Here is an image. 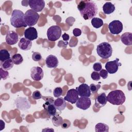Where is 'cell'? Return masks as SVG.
Segmentation results:
<instances>
[{"mask_svg": "<svg viewBox=\"0 0 132 132\" xmlns=\"http://www.w3.org/2000/svg\"><path fill=\"white\" fill-rule=\"evenodd\" d=\"M18 46L23 51H28L31 47L32 42L25 38H22L18 43Z\"/></svg>", "mask_w": 132, "mask_h": 132, "instance_id": "obj_20", "label": "cell"}, {"mask_svg": "<svg viewBox=\"0 0 132 132\" xmlns=\"http://www.w3.org/2000/svg\"><path fill=\"white\" fill-rule=\"evenodd\" d=\"M70 125H71V123L69 120H63V122L61 126L63 128H67L70 126Z\"/></svg>", "mask_w": 132, "mask_h": 132, "instance_id": "obj_38", "label": "cell"}, {"mask_svg": "<svg viewBox=\"0 0 132 132\" xmlns=\"http://www.w3.org/2000/svg\"><path fill=\"white\" fill-rule=\"evenodd\" d=\"M91 24L93 27L95 28H99L103 26L104 23L102 19L94 17L91 20Z\"/></svg>", "mask_w": 132, "mask_h": 132, "instance_id": "obj_26", "label": "cell"}, {"mask_svg": "<svg viewBox=\"0 0 132 132\" xmlns=\"http://www.w3.org/2000/svg\"><path fill=\"white\" fill-rule=\"evenodd\" d=\"M63 120L62 119V118L60 116H58L57 114L55 116H53L52 119L53 124L55 126H61L63 122Z\"/></svg>", "mask_w": 132, "mask_h": 132, "instance_id": "obj_28", "label": "cell"}, {"mask_svg": "<svg viewBox=\"0 0 132 132\" xmlns=\"http://www.w3.org/2000/svg\"><path fill=\"white\" fill-rule=\"evenodd\" d=\"M11 59H12L14 64H15L16 65H19V64H21L23 61V57L22 56V55L20 54H15L13 55L12 56Z\"/></svg>", "mask_w": 132, "mask_h": 132, "instance_id": "obj_29", "label": "cell"}, {"mask_svg": "<svg viewBox=\"0 0 132 132\" xmlns=\"http://www.w3.org/2000/svg\"><path fill=\"white\" fill-rule=\"evenodd\" d=\"M10 58V54L6 49H3L0 51V61L4 62Z\"/></svg>", "mask_w": 132, "mask_h": 132, "instance_id": "obj_27", "label": "cell"}, {"mask_svg": "<svg viewBox=\"0 0 132 132\" xmlns=\"http://www.w3.org/2000/svg\"><path fill=\"white\" fill-rule=\"evenodd\" d=\"M24 17V14L23 11L18 9L13 10L10 18L11 25L15 28L27 27V25L25 22Z\"/></svg>", "mask_w": 132, "mask_h": 132, "instance_id": "obj_3", "label": "cell"}, {"mask_svg": "<svg viewBox=\"0 0 132 132\" xmlns=\"http://www.w3.org/2000/svg\"><path fill=\"white\" fill-rule=\"evenodd\" d=\"M91 105V99L89 97H80L76 102V107L84 110L88 109Z\"/></svg>", "mask_w": 132, "mask_h": 132, "instance_id": "obj_9", "label": "cell"}, {"mask_svg": "<svg viewBox=\"0 0 132 132\" xmlns=\"http://www.w3.org/2000/svg\"><path fill=\"white\" fill-rule=\"evenodd\" d=\"M95 130L96 132H108L109 126L106 124L98 123L95 125Z\"/></svg>", "mask_w": 132, "mask_h": 132, "instance_id": "obj_25", "label": "cell"}, {"mask_svg": "<svg viewBox=\"0 0 132 132\" xmlns=\"http://www.w3.org/2000/svg\"><path fill=\"white\" fill-rule=\"evenodd\" d=\"M42 98L45 101V102H54V98L51 96H43Z\"/></svg>", "mask_w": 132, "mask_h": 132, "instance_id": "obj_40", "label": "cell"}, {"mask_svg": "<svg viewBox=\"0 0 132 132\" xmlns=\"http://www.w3.org/2000/svg\"><path fill=\"white\" fill-rule=\"evenodd\" d=\"M97 55L103 59H108L112 53V48L111 45L106 42L99 44L96 47Z\"/></svg>", "mask_w": 132, "mask_h": 132, "instance_id": "obj_4", "label": "cell"}, {"mask_svg": "<svg viewBox=\"0 0 132 132\" xmlns=\"http://www.w3.org/2000/svg\"><path fill=\"white\" fill-rule=\"evenodd\" d=\"M78 93L76 89H71L68 91L64 99L71 104H74L78 99Z\"/></svg>", "mask_w": 132, "mask_h": 132, "instance_id": "obj_12", "label": "cell"}, {"mask_svg": "<svg viewBox=\"0 0 132 132\" xmlns=\"http://www.w3.org/2000/svg\"><path fill=\"white\" fill-rule=\"evenodd\" d=\"M42 97V95L40 92L38 90L35 91L32 94V97L34 100H39Z\"/></svg>", "mask_w": 132, "mask_h": 132, "instance_id": "obj_33", "label": "cell"}, {"mask_svg": "<svg viewBox=\"0 0 132 132\" xmlns=\"http://www.w3.org/2000/svg\"><path fill=\"white\" fill-rule=\"evenodd\" d=\"M16 107L22 110H25L30 107V104L26 97H18L15 101Z\"/></svg>", "mask_w": 132, "mask_h": 132, "instance_id": "obj_14", "label": "cell"}, {"mask_svg": "<svg viewBox=\"0 0 132 132\" xmlns=\"http://www.w3.org/2000/svg\"><path fill=\"white\" fill-rule=\"evenodd\" d=\"M63 94V90L61 87H57L53 91V94L55 97H58Z\"/></svg>", "mask_w": 132, "mask_h": 132, "instance_id": "obj_30", "label": "cell"}, {"mask_svg": "<svg viewBox=\"0 0 132 132\" xmlns=\"http://www.w3.org/2000/svg\"><path fill=\"white\" fill-rule=\"evenodd\" d=\"M77 9L81 16L87 20L94 18L97 13V7L93 1H80L77 5Z\"/></svg>", "mask_w": 132, "mask_h": 132, "instance_id": "obj_1", "label": "cell"}, {"mask_svg": "<svg viewBox=\"0 0 132 132\" xmlns=\"http://www.w3.org/2000/svg\"><path fill=\"white\" fill-rule=\"evenodd\" d=\"M62 38L63 39V40L65 41H68L70 39V36L68 34H66V33H64L62 35Z\"/></svg>", "mask_w": 132, "mask_h": 132, "instance_id": "obj_41", "label": "cell"}, {"mask_svg": "<svg viewBox=\"0 0 132 132\" xmlns=\"http://www.w3.org/2000/svg\"><path fill=\"white\" fill-rule=\"evenodd\" d=\"M44 76L42 69L39 67H34L30 69V76L35 81L41 80Z\"/></svg>", "mask_w": 132, "mask_h": 132, "instance_id": "obj_11", "label": "cell"}, {"mask_svg": "<svg viewBox=\"0 0 132 132\" xmlns=\"http://www.w3.org/2000/svg\"><path fill=\"white\" fill-rule=\"evenodd\" d=\"M102 68V66L100 62H96L94 63V64L93 65V69L94 70V71H96V72L100 71Z\"/></svg>", "mask_w": 132, "mask_h": 132, "instance_id": "obj_36", "label": "cell"}, {"mask_svg": "<svg viewBox=\"0 0 132 132\" xmlns=\"http://www.w3.org/2000/svg\"><path fill=\"white\" fill-rule=\"evenodd\" d=\"M73 34L75 37H78L81 34V30L77 28H75L73 30Z\"/></svg>", "mask_w": 132, "mask_h": 132, "instance_id": "obj_39", "label": "cell"}, {"mask_svg": "<svg viewBox=\"0 0 132 132\" xmlns=\"http://www.w3.org/2000/svg\"><path fill=\"white\" fill-rule=\"evenodd\" d=\"M13 65H14V63L11 58L4 62H1V68H2L3 70L6 71L10 70L12 68H13Z\"/></svg>", "mask_w": 132, "mask_h": 132, "instance_id": "obj_24", "label": "cell"}, {"mask_svg": "<svg viewBox=\"0 0 132 132\" xmlns=\"http://www.w3.org/2000/svg\"><path fill=\"white\" fill-rule=\"evenodd\" d=\"M100 88L101 85L99 84L94 85L93 84H91L90 86V89L92 93H96Z\"/></svg>", "mask_w": 132, "mask_h": 132, "instance_id": "obj_32", "label": "cell"}, {"mask_svg": "<svg viewBox=\"0 0 132 132\" xmlns=\"http://www.w3.org/2000/svg\"><path fill=\"white\" fill-rule=\"evenodd\" d=\"M108 72L106 70L104 69H101V70L100 71L99 74L101 77H102L103 79H106L108 77Z\"/></svg>", "mask_w": 132, "mask_h": 132, "instance_id": "obj_37", "label": "cell"}, {"mask_svg": "<svg viewBox=\"0 0 132 132\" xmlns=\"http://www.w3.org/2000/svg\"><path fill=\"white\" fill-rule=\"evenodd\" d=\"M42 58V56L39 52H34L32 54V59L35 61H39Z\"/></svg>", "mask_w": 132, "mask_h": 132, "instance_id": "obj_31", "label": "cell"}, {"mask_svg": "<svg viewBox=\"0 0 132 132\" xmlns=\"http://www.w3.org/2000/svg\"><path fill=\"white\" fill-rule=\"evenodd\" d=\"M24 35L25 38L32 41L38 38V32L35 27H29L25 30Z\"/></svg>", "mask_w": 132, "mask_h": 132, "instance_id": "obj_17", "label": "cell"}, {"mask_svg": "<svg viewBox=\"0 0 132 132\" xmlns=\"http://www.w3.org/2000/svg\"><path fill=\"white\" fill-rule=\"evenodd\" d=\"M91 78L93 80H95V81H97L98 80L100 79V75L99 74V73L97 72L96 71H94L92 73L91 75Z\"/></svg>", "mask_w": 132, "mask_h": 132, "instance_id": "obj_35", "label": "cell"}, {"mask_svg": "<svg viewBox=\"0 0 132 132\" xmlns=\"http://www.w3.org/2000/svg\"><path fill=\"white\" fill-rule=\"evenodd\" d=\"M39 18L40 16L38 12L31 9L25 12L24 19L26 24L29 27H32L37 23Z\"/></svg>", "mask_w": 132, "mask_h": 132, "instance_id": "obj_5", "label": "cell"}, {"mask_svg": "<svg viewBox=\"0 0 132 132\" xmlns=\"http://www.w3.org/2000/svg\"><path fill=\"white\" fill-rule=\"evenodd\" d=\"M125 96L121 90L110 91L107 96V101L114 105H121L125 102Z\"/></svg>", "mask_w": 132, "mask_h": 132, "instance_id": "obj_2", "label": "cell"}, {"mask_svg": "<svg viewBox=\"0 0 132 132\" xmlns=\"http://www.w3.org/2000/svg\"><path fill=\"white\" fill-rule=\"evenodd\" d=\"M0 72H1V78L5 80L7 78V77H8L9 76V73L7 71H6V70H3L2 68H1L0 69Z\"/></svg>", "mask_w": 132, "mask_h": 132, "instance_id": "obj_34", "label": "cell"}, {"mask_svg": "<svg viewBox=\"0 0 132 132\" xmlns=\"http://www.w3.org/2000/svg\"><path fill=\"white\" fill-rule=\"evenodd\" d=\"M57 110L62 111L66 107V102L62 97H58L54 101V103Z\"/></svg>", "mask_w": 132, "mask_h": 132, "instance_id": "obj_22", "label": "cell"}, {"mask_svg": "<svg viewBox=\"0 0 132 132\" xmlns=\"http://www.w3.org/2000/svg\"><path fill=\"white\" fill-rule=\"evenodd\" d=\"M107 102V96L106 93L105 92H102L98 95L96 97L94 106L100 108L104 107L106 104Z\"/></svg>", "mask_w": 132, "mask_h": 132, "instance_id": "obj_18", "label": "cell"}, {"mask_svg": "<svg viewBox=\"0 0 132 132\" xmlns=\"http://www.w3.org/2000/svg\"><path fill=\"white\" fill-rule=\"evenodd\" d=\"M121 65V63H119V59L117 58L113 61H109L106 63L105 69L110 74H114L116 73L119 69V67Z\"/></svg>", "mask_w": 132, "mask_h": 132, "instance_id": "obj_8", "label": "cell"}, {"mask_svg": "<svg viewBox=\"0 0 132 132\" xmlns=\"http://www.w3.org/2000/svg\"><path fill=\"white\" fill-rule=\"evenodd\" d=\"M54 102H45L43 105V107L47 112L48 116H54L57 114V109L54 104Z\"/></svg>", "mask_w": 132, "mask_h": 132, "instance_id": "obj_16", "label": "cell"}, {"mask_svg": "<svg viewBox=\"0 0 132 132\" xmlns=\"http://www.w3.org/2000/svg\"><path fill=\"white\" fill-rule=\"evenodd\" d=\"M78 95L80 97H89L91 95V91L90 89V86L86 84H82L75 89Z\"/></svg>", "mask_w": 132, "mask_h": 132, "instance_id": "obj_13", "label": "cell"}, {"mask_svg": "<svg viewBox=\"0 0 132 132\" xmlns=\"http://www.w3.org/2000/svg\"><path fill=\"white\" fill-rule=\"evenodd\" d=\"M61 29L58 25L50 27L47 30V36L48 41H55L59 39L61 36Z\"/></svg>", "mask_w": 132, "mask_h": 132, "instance_id": "obj_6", "label": "cell"}, {"mask_svg": "<svg viewBox=\"0 0 132 132\" xmlns=\"http://www.w3.org/2000/svg\"><path fill=\"white\" fill-rule=\"evenodd\" d=\"M108 28L112 35H118L123 30V24L119 20H113L109 24Z\"/></svg>", "mask_w": 132, "mask_h": 132, "instance_id": "obj_7", "label": "cell"}, {"mask_svg": "<svg viewBox=\"0 0 132 132\" xmlns=\"http://www.w3.org/2000/svg\"><path fill=\"white\" fill-rule=\"evenodd\" d=\"M121 42L125 45H131L132 44V34L130 32L123 34L121 36Z\"/></svg>", "mask_w": 132, "mask_h": 132, "instance_id": "obj_21", "label": "cell"}, {"mask_svg": "<svg viewBox=\"0 0 132 132\" xmlns=\"http://www.w3.org/2000/svg\"><path fill=\"white\" fill-rule=\"evenodd\" d=\"M30 8L36 12H40L45 7V2L43 0H29L28 1Z\"/></svg>", "mask_w": 132, "mask_h": 132, "instance_id": "obj_10", "label": "cell"}, {"mask_svg": "<svg viewBox=\"0 0 132 132\" xmlns=\"http://www.w3.org/2000/svg\"><path fill=\"white\" fill-rule=\"evenodd\" d=\"M5 40L7 44L9 45H14L18 41V34L13 30L9 31L6 34Z\"/></svg>", "mask_w": 132, "mask_h": 132, "instance_id": "obj_15", "label": "cell"}, {"mask_svg": "<svg viewBox=\"0 0 132 132\" xmlns=\"http://www.w3.org/2000/svg\"><path fill=\"white\" fill-rule=\"evenodd\" d=\"M114 5L111 2L105 3L103 6V10L105 14H109L115 10Z\"/></svg>", "mask_w": 132, "mask_h": 132, "instance_id": "obj_23", "label": "cell"}, {"mask_svg": "<svg viewBox=\"0 0 132 132\" xmlns=\"http://www.w3.org/2000/svg\"><path fill=\"white\" fill-rule=\"evenodd\" d=\"M58 60L56 56L50 55L45 59V63L48 68H56L58 65Z\"/></svg>", "mask_w": 132, "mask_h": 132, "instance_id": "obj_19", "label": "cell"}]
</instances>
